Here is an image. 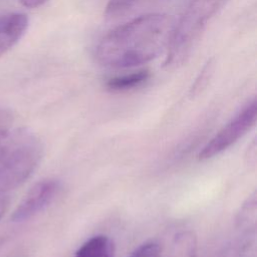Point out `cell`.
Returning <instances> with one entry per match:
<instances>
[{
    "instance_id": "6da1fadb",
    "label": "cell",
    "mask_w": 257,
    "mask_h": 257,
    "mask_svg": "<svg viewBox=\"0 0 257 257\" xmlns=\"http://www.w3.org/2000/svg\"><path fill=\"white\" fill-rule=\"evenodd\" d=\"M175 19L165 13L141 15L109 31L95 50L97 61L107 67L127 68L148 63L166 50Z\"/></svg>"
},
{
    "instance_id": "7a4b0ae2",
    "label": "cell",
    "mask_w": 257,
    "mask_h": 257,
    "mask_svg": "<svg viewBox=\"0 0 257 257\" xmlns=\"http://www.w3.org/2000/svg\"><path fill=\"white\" fill-rule=\"evenodd\" d=\"M43 153L38 137L26 128L0 136V194L17 188L37 168Z\"/></svg>"
},
{
    "instance_id": "3957f363",
    "label": "cell",
    "mask_w": 257,
    "mask_h": 257,
    "mask_svg": "<svg viewBox=\"0 0 257 257\" xmlns=\"http://www.w3.org/2000/svg\"><path fill=\"white\" fill-rule=\"evenodd\" d=\"M229 0H191L178 22L167 48L164 65L176 67L190 55L199 41L208 22L226 5Z\"/></svg>"
},
{
    "instance_id": "277c9868",
    "label": "cell",
    "mask_w": 257,
    "mask_h": 257,
    "mask_svg": "<svg viewBox=\"0 0 257 257\" xmlns=\"http://www.w3.org/2000/svg\"><path fill=\"white\" fill-rule=\"evenodd\" d=\"M256 119L257 101L253 98L203 147L198 159L210 160L228 150L255 125Z\"/></svg>"
},
{
    "instance_id": "5b68a950",
    "label": "cell",
    "mask_w": 257,
    "mask_h": 257,
    "mask_svg": "<svg viewBox=\"0 0 257 257\" xmlns=\"http://www.w3.org/2000/svg\"><path fill=\"white\" fill-rule=\"evenodd\" d=\"M61 182L54 178L43 179L34 184L11 216L13 222L27 221L43 210L57 198L61 191Z\"/></svg>"
},
{
    "instance_id": "8992f818",
    "label": "cell",
    "mask_w": 257,
    "mask_h": 257,
    "mask_svg": "<svg viewBox=\"0 0 257 257\" xmlns=\"http://www.w3.org/2000/svg\"><path fill=\"white\" fill-rule=\"evenodd\" d=\"M28 23V17L24 13L14 12L0 16V56L21 39Z\"/></svg>"
},
{
    "instance_id": "52a82bcc",
    "label": "cell",
    "mask_w": 257,
    "mask_h": 257,
    "mask_svg": "<svg viewBox=\"0 0 257 257\" xmlns=\"http://www.w3.org/2000/svg\"><path fill=\"white\" fill-rule=\"evenodd\" d=\"M115 246L112 239L98 234L87 239L75 252L74 257H114Z\"/></svg>"
},
{
    "instance_id": "ba28073f",
    "label": "cell",
    "mask_w": 257,
    "mask_h": 257,
    "mask_svg": "<svg viewBox=\"0 0 257 257\" xmlns=\"http://www.w3.org/2000/svg\"><path fill=\"white\" fill-rule=\"evenodd\" d=\"M257 219V201L256 193L253 192L247 200L242 204L237 217H236V228L239 231V235L242 236H255Z\"/></svg>"
},
{
    "instance_id": "9c48e42d",
    "label": "cell",
    "mask_w": 257,
    "mask_h": 257,
    "mask_svg": "<svg viewBox=\"0 0 257 257\" xmlns=\"http://www.w3.org/2000/svg\"><path fill=\"white\" fill-rule=\"evenodd\" d=\"M197 236L191 230L178 232L171 243L168 257H197Z\"/></svg>"
},
{
    "instance_id": "30bf717a",
    "label": "cell",
    "mask_w": 257,
    "mask_h": 257,
    "mask_svg": "<svg viewBox=\"0 0 257 257\" xmlns=\"http://www.w3.org/2000/svg\"><path fill=\"white\" fill-rule=\"evenodd\" d=\"M151 76L148 69H140L131 73L113 76L107 79L105 86L111 91H124L139 87L146 83Z\"/></svg>"
},
{
    "instance_id": "8fae6325",
    "label": "cell",
    "mask_w": 257,
    "mask_h": 257,
    "mask_svg": "<svg viewBox=\"0 0 257 257\" xmlns=\"http://www.w3.org/2000/svg\"><path fill=\"white\" fill-rule=\"evenodd\" d=\"M141 1L142 0H109L105 6L104 13L106 16L115 17L127 12Z\"/></svg>"
},
{
    "instance_id": "7c38bea8",
    "label": "cell",
    "mask_w": 257,
    "mask_h": 257,
    "mask_svg": "<svg viewBox=\"0 0 257 257\" xmlns=\"http://www.w3.org/2000/svg\"><path fill=\"white\" fill-rule=\"evenodd\" d=\"M162 247L156 241H147L138 246L128 257H161Z\"/></svg>"
},
{
    "instance_id": "4fadbf2b",
    "label": "cell",
    "mask_w": 257,
    "mask_h": 257,
    "mask_svg": "<svg viewBox=\"0 0 257 257\" xmlns=\"http://www.w3.org/2000/svg\"><path fill=\"white\" fill-rule=\"evenodd\" d=\"M12 123V115L9 110L0 107V136L10 130Z\"/></svg>"
},
{
    "instance_id": "5bb4252c",
    "label": "cell",
    "mask_w": 257,
    "mask_h": 257,
    "mask_svg": "<svg viewBox=\"0 0 257 257\" xmlns=\"http://www.w3.org/2000/svg\"><path fill=\"white\" fill-rule=\"evenodd\" d=\"M20 3L27 8H36L43 5L47 0H19Z\"/></svg>"
},
{
    "instance_id": "9a60e30c",
    "label": "cell",
    "mask_w": 257,
    "mask_h": 257,
    "mask_svg": "<svg viewBox=\"0 0 257 257\" xmlns=\"http://www.w3.org/2000/svg\"><path fill=\"white\" fill-rule=\"evenodd\" d=\"M249 150V155L247 158H249V164L250 165H254L255 164V161H256V143H255V140L253 141L252 145L248 148Z\"/></svg>"
},
{
    "instance_id": "2e32d148",
    "label": "cell",
    "mask_w": 257,
    "mask_h": 257,
    "mask_svg": "<svg viewBox=\"0 0 257 257\" xmlns=\"http://www.w3.org/2000/svg\"><path fill=\"white\" fill-rule=\"evenodd\" d=\"M6 207H7V201L4 198L0 197V218L3 216L6 210Z\"/></svg>"
},
{
    "instance_id": "e0dca14e",
    "label": "cell",
    "mask_w": 257,
    "mask_h": 257,
    "mask_svg": "<svg viewBox=\"0 0 257 257\" xmlns=\"http://www.w3.org/2000/svg\"><path fill=\"white\" fill-rule=\"evenodd\" d=\"M3 241H4V238H3V237H0V246H1V244L3 243Z\"/></svg>"
}]
</instances>
